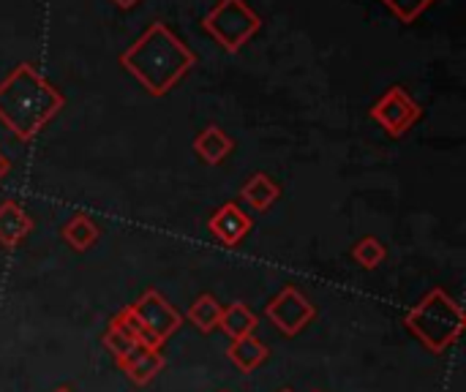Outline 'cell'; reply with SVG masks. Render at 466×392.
I'll use <instances>...</instances> for the list:
<instances>
[{
  "label": "cell",
  "instance_id": "cell-12",
  "mask_svg": "<svg viewBox=\"0 0 466 392\" xmlns=\"http://www.w3.org/2000/svg\"><path fill=\"white\" fill-rule=\"evenodd\" d=\"M279 196H281V186H279L270 175H265V172H254V175L243 183V188H240V199H243L248 207H254L257 213L270 210V207L279 202Z\"/></svg>",
  "mask_w": 466,
  "mask_h": 392
},
{
  "label": "cell",
  "instance_id": "cell-19",
  "mask_svg": "<svg viewBox=\"0 0 466 392\" xmlns=\"http://www.w3.org/2000/svg\"><path fill=\"white\" fill-rule=\"evenodd\" d=\"M380 3H385L388 11H390L399 22L412 25V22H418L437 0H380Z\"/></svg>",
  "mask_w": 466,
  "mask_h": 392
},
{
  "label": "cell",
  "instance_id": "cell-21",
  "mask_svg": "<svg viewBox=\"0 0 466 392\" xmlns=\"http://www.w3.org/2000/svg\"><path fill=\"white\" fill-rule=\"evenodd\" d=\"M117 8H123V11H128V8H134V5H139L142 0H112Z\"/></svg>",
  "mask_w": 466,
  "mask_h": 392
},
{
  "label": "cell",
  "instance_id": "cell-1",
  "mask_svg": "<svg viewBox=\"0 0 466 392\" xmlns=\"http://www.w3.org/2000/svg\"><path fill=\"white\" fill-rule=\"evenodd\" d=\"M63 106L66 95L33 63H19L0 82V123L19 142H30Z\"/></svg>",
  "mask_w": 466,
  "mask_h": 392
},
{
  "label": "cell",
  "instance_id": "cell-10",
  "mask_svg": "<svg viewBox=\"0 0 466 392\" xmlns=\"http://www.w3.org/2000/svg\"><path fill=\"white\" fill-rule=\"evenodd\" d=\"M194 153L208 166H218V164H224L235 153V139L218 123H210V126H205L194 136Z\"/></svg>",
  "mask_w": 466,
  "mask_h": 392
},
{
  "label": "cell",
  "instance_id": "cell-24",
  "mask_svg": "<svg viewBox=\"0 0 466 392\" xmlns=\"http://www.w3.org/2000/svg\"><path fill=\"white\" fill-rule=\"evenodd\" d=\"M314 392H322V390H314Z\"/></svg>",
  "mask_w": 466,
  "mask_h": 392
},
{
  "label": "cell",
  "instance_id": "cell-23",
  "mask_svg": "<svg viewBox=\"0 0 466 392\" xmlns=\"http://www.w3.org/2000/svg\"><path fill=\"white\" fill-rule=\"evenodd\" d=\"M279 392H295V390H289V387H284V390H279Z\"/></svg>",
  "mask_w": 466,
  "mask_h": 392
},
{
  "label": "cell",
  "instance_id": "cell-3",
  "mask_svg": "<svg viewBox=\"0 0 466 392\" xmlns=\"http://www.w3.org/2000/svg\"><path fill=\"white\" fill-rule=\"evenodd\" d=\"M404 327L415 341L431 355H445L453 349L464 333V308L445 289H431L420 303L404 314Z\"/></svg>",
  "mask_w": 466,
  "mask_h": 392
},
{
  "label": "cell",
  "instance_id": "cell-8",
  "mask_svg": "<svg viewBox=\"0 0 466 392\" xmlns=\"http://www.w3.org/2000/svg\"><path fill=\"white\" fill-rule=\"evenodd\" d=\"M254 229V221L248 218V213L238 205V202H227L221 205L210 218H208V232L216 237V243L227 246V248H238L248 232Z\"/></svg>",
  "mask_w": 466,
  "mask_h": 392
},
{
  "label": "cell",
  "instance_id": "cell-22",
  "mask_svg": "<svg viewBox=\"0 0 466 392\" xmlns=\"http://www.w3.org/2000/svg\"><path fill=\"white\" fill-rule=\"evenodd\" d=\"M52 392H76L74 387H68V385H60V387H55Z\"/></svg>",
  "mask_w": 466,
  "mask_h": 392
},
{
  "label": "cell",
  "instance_id": "cell-4",
  "mask_svg": "<svg viewBox=\"0 0 466 392\" xmlns=\"http://www.w3.org/2000/svg\"><path fill=\"white\" fill-rule=\"evenodd\" d=\"M202 30L229 55H238L259 30L262 16L246 0H218L202 19Z\"/></svg>",
  "mask_w": 466,
  "mask_h": 392
},
{
  "label": "cell",
  "instance_id": "cell-17",
  "mask_svg": "<svg viewBox=\"0 0 466 392\" xmlns=\"http://www.w3.org/2000/svg\"><path fill=\"white\" fill-rule=\"evenodd\" d=\"M352 259L363 267V270H377L380 265H385L388 259V248L380 237L366 235L352 246Z\"/></svg>",
  "mask_w": 466,
  "mask_h": 392
},
{
  "label": "cell",
  "instance_id": "cell-9",
  "mask_svg": "<svg viewBox=\"0 0 466 392\" xmlns=\"http://www.w3.org/2000/svg\"><path fill=\"white\" fill-rule=\"evenodd\" d=\"M33 232V218L25 213V207L16 199L0 202V246L3 248H19Z\"/></svg>",
  "mask_w": 466,
  "mask_h": 392
},
{
  "label": "cell",
  "instance_id": "cell-7",
  "mask_svg": "<svg viewBox=\"0 0 466 392\" xmlns=\"http://www.w3.org/2000/svg\"><path fill=\"white\" fill-rule=\"evenodd\" d=\"M265 317L270 319V325L287 336L295 338L300 336L314 319H317V308L303 297V292L292 284H287L268 306H265Z\"/></svg>",
  "mask_w": 466,
  "mask_h": 392
},
{
  "label": "cell",
  "instance_id": "cell-6",
  "mask_svg": "<svg viewBox=\"0 0 466 392\" xmlns=\"http://www.w3.org/2000/svg\"><path fill=\"white\" fill-rule=\"evenodd\" d=\"M369 117L390 136V139H401L420 117H423V106L410 95L407 87L401 85H390L369 109Z\"/></svg>",
  "mask_w": 466,
  "mask_h": 392
},
{
  "label": "cell",
  "instance_id": "cell-14",
  "mask_svg": "<svg viewBox=\"0 0 466 392\" xmlns=\"http://www.w3.org/2000/svg\"><path fill=\"white\" fill-rule=\"evenodd\" d=\"M270 349L257 338V336H246L240 341H232L227 349L229 363L240 371V374H254L265 360H268Z\"/></svg>",
  "mask_w": 466,
  "mask_h": 392
},
{
  "label": "cell",
  "instance_id": "cell-5",
  "mask_svg": "<svg viewBox=\"0 0 466 392\" xmlns=\"http://www.w3.org/2000/svg\"><path fill=\"white\" fill-rule=\"evenodd\" d=\"M131 311L137 314L150 349H161L183 325L180 311L158 289H147L137 303H131Z\"/></svg>",
  "mask_w": 466,
  "mask_h": 392
},
{
  "label": "cell",
  "instance_id": "cell-20",
  "mask_svg": "<svg viewBox=\"0 0 466 392\" xmlns=\"http://www.w3.org/2000/svg\"><path fill=\"white\" fill-rule=\"evenodd\" d=\"M8 175H11V161H8V158H5V156L0 153V183H3V180H5Z\"/></svg>",
  "mask_w": 466,
  "mask_h": 392
},
{
  "label": "cell",
  "instance_id": "cell-2",
  "mask_svg": "<svg viewBox=\"0 0 466 392\" xmlns=\"http://www.w3.org/2000/svg\"><path fill=\"white\" fill-rule=\"evenodd\" d=\"M120 65L153 95H167L194 65L197 55L172 33L169 25L153 22L123 55Z\"/></svg>",
  "mask_w": 466,
  "mask_h": 392
},
{
  "label": "cell",
  "instance_id": "cell-18",
  "mask_svg": "<svg viewBox=\"0 0 466 392\" xmlns=\"http://www.w3.org/2000/svg\"><path fill=\"white\" fill-rule=\"evenodd\" d=\"M101 344H104V349L117 360V366L137 349V347H142V344H137L115 319L109 322V327H106V333H104V338H101Z\"/></svg>",
  "mask_w": 466,
  "mask_h": 392
},
{
  "label": "cell",
  "instance_id": "cell-25",
  "mask_svg": "<svg viewBox=\"0 0 466 392\" xmlns=\"http://www.w3.org/2000/svg\"><path fill=\"white\" fill-rule=\"evenodd\" d=\"M221 392H227V390H221Z\"/></svg>",
  "mask_w": 466,
  "mask_h": 392
},
{
  "label": "cell",
  "instance_id": "cell-15",
  "mask_svg": "<svg viewBox=\"0 0 466 392\" xmlns=\"http://www.w3.org/2000/svg\"><path fill=\"white\" fill-rule=\"evenodd\" d=\"M259 325V317L246 306V303H232L224 308L221 314V322H218V330L229 338V341H240L246 336H254Z\"/></svg>",
  "mask_w": 466,
  "mask_h": 392
},
{
  "label": "cell",
  "instance_id": "cell-13",
  "mask_svg": "<svg viewBox=\"0 0 466 392\" xmlns=\"http://www.w3.org/2000/svg\"><path fill=\"white\" fill-rule=\"evenodd\" d=\"M60 237L66 240V246H68L71 251L85 254V251H90V248L98 243L101 229H98V224H96L87 213H74V216L63 224Z\"/></svg>",
  "mask_w": 466,
  "mask_h": 392
},
{
  "label": "cell",
  "instance_id": "cell-16",
  "mask_svg": "<svg viewBox=\"0 0 466 392\" xmlns=\"http://www.w3.org/2000/svg\"><path fill=\"white\" fill-rule=\"evenodd\" d=\"M221 314H224V306H221L213 295H199V297L191 303V308H188L186 319H188L199 333H205V336H208V333L218 330Z\"/></svg>",
  "mask_w": 466,
  "mask_h": 392
},
{
  "label": "cell",
  "instance_id": "cell-11",
  "mask_svg": "<svg viewBox=\"0 0 466 392\" xmlns=\"http://www.w3.org/2000/svg\"><path fill=\"white\" fill-rule=\"evenodd\" d=\"M164 366H167V360H164L161 349H150V347H137V349L120 363V368L126 371V377H128L134 385H139V387L150 385V382L164 371Z\"/></svg>",
  "mask_w": 466,
  "mask_h": 392
}]
</instances>
